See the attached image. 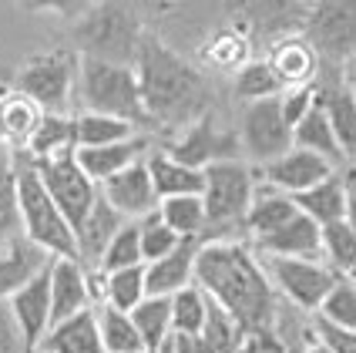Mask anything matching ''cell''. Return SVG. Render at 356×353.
I'll list each match as a JSON object with an SVG mask.
<instances>
[{"label": "cell", "instance_id": "obj_1", "mask_svg": "<svg viewBox=\"0 0 356 353\" xmlns=\"http://www.w3.org/2000/svg\"><path fill=\"white\" fill-rule=\"evenodd\" d=\"M195 286L236 316L245 334L276 327L279 293L249 242L232 235L205 239L195 259Z\"/></svg>", "mask_w": 356, "mask_h": 353}, {"label": "cell", "instance_id": "obj_2", "mask_svg": "<svg viewBox=\"0 0 356 353\" xmlns=\"http://www.w3.org/2000/svg\"><path fill=\"white\" fill-rule=\"evenodd\" d=\"M135 74H138L145 115L152 125L161 128H185L195 118L209 111V84L198 74L195 64L172 51L159 34L145 31L135 54Z\"/></svg>", "mask_w": 356, "mask_h": 353}, {"label": "cell", "instance_id": "obj_3", "mask_svg": "<svg viewBox=\"0 0 356 353\" xmlns=\"http://www.w3.org/2000/svg\"><path fill=\"white\" fill-rule=\"evenodd\" d=\"M14 172H17V198H20V229L31 242H38L44 253L78 259V235L74 226L64 219L58 202L51 198L38 162L27 152H10Z\"/></svg>", "mask_w": 356, "mask_h": 353}, {"label": "cell", "instance_id": "obj_4", "mask_svg": "<svg viewBox=\"0 0 356 353\" xmlns=\"http://www.w3.org/2000/svg\"><path fill=\"white\" fill-rule=\"evenodd\" d=\"M141 34L145 27L138 14L124 0H98L81 17H74V31H71L81 58L118 61V64H135Z\"/></svg>", "mask_w": 356, "mask_h": 353}, {"label": "cell", "instance_id": "obj_5", "mask_svg": "<svg viewBox=\"0 0 356 353\" xmlns=\"http://www.w3.org/2000/svg\"><path fill=\"white\" fill-rule=\"evenodd\" d=\"M78 98L84 104V111L124 118L135 128L152 125L148 115H145V101H141L135 64L78 58Z\"/></svg>", "mask_w": 356, "mask_h": 353}, {"label": "cell", "instance_id": "obj_6", "mask_svg": "<svg viewBox=\"0 0 356 353\" xmlns=\"http://www.w3.org/2000/svg\"><path fill=\"white\" fill-rule=\"evenodd\" d=\"M202 205L209 219V239H229L232 229H242L259 175L242 158H222L202 168Z\"/></svg>", "mask_w": 356, "mask_h": 353}, {"label": "cell", "instance_id": "obj_7", "mask_svg": "<svg viewBox=\"0 0 356 353\" xmlns=\"http://www.w3.org/2000/svg\"><path fill=\"white\" fill-rule=\"evenodd\" d=\"M259 256V253H256ZM266 276L273 279L276 293H282L299 313H316L323 296L333 290L339 273L323 259H299V256H259Z\"/></svg>", "mask_w": 356, "mask_h": 353}, {"label": "cell", "instance_id": "obj_8", "mask_svg": "<svg viewBox=\"0 0 356 353\" xmlns=\"http://www.w3.org/2000/svg\"><path fill=\"white\" fill-rule=\"evenodd\" d=\"M14 88L34 98L44 111H67L78 91V58L71 51H47L17 71Z\"/></svg>", "mask_w": 356, "mask_h": 353}, {"label": "cell", "instance_id": "obj_9", "mask_svg": "<svg viewBox=\"0 0 356 353\" xmlns=\"http://www.w3.org/2000/svg\"><path fill=\"white\" fill-rule=\"evenodd\" d=\"M302 27L323 61L346 64L356 58V0H313Z\"/></svg>", "mask_w": 356, "mask_h": 353}, {"label": "cell", "instance_id": "obj_10", "mask_svg": "<svg viewBox=\"0 0 356 353\" xmlns=\"http://www.w3.org/2000/svg\"><path fill=\"white\" fill-rule=\"evenodd\" d=\"M238 145H242V155L252 158L256 165H266L286 148H293V128L282 115L279 95L245 104L238 121Z\"/></svg>", "mask_w": 356, "mask_h": 353}, {"label": "cell", "instance_id": "obj_11", "mask_svg": "<svg viewBox=\"0 0 356 353\" xmlns=\"http://www.w3.org/2000/svg\"><path fill=\"white\" fill-rule=\"evenodd\" d=\"M34 162H38V172L44 178L51 198L58 202L64 219L78 229L81 219L88 216V209L98 198V182H91V178L84 175V168L78 165L74 152H60V155H51V158H34Z\"/></svg>", "mask_w": 356, "mask_h": 353}, {"label": "cell", "instance_id": "obj_12", "mask_svg": "<svg viewBox=\"0 0 356 353\" xmlns=\"http://www.w3.org/2000/svg\"><path fill=\"white\" fill-rule=\"evenodd\" d=\"M165 152L178 162H185V165L205 168V165L222 162V158H242V145H238V135L222 132V128H216L212 118L202 115L192 125L178 128V138L165 145Z\"/></svg>", "mask_w": 356, "mask_h": 353}, {"label": "cell", "instance_id": "obj_13", "mask_svg": "<svg viewBox=\"0 0 356 353\" xmlns=\"http://www.w3.org/2000/svg\"><path fill=\"white\" fill-rule=\"evenodd\" d=\"M7 306L24 340V353H38L44 334L51 330V290H47V266L31 276L20 290L7 296Z\"/></svg>", "mask_w": 356, "mask_h": 353}, {"label": "cell", "instance_id": "obj_14", "mask_svg": "<svg viewBox=\"0 0 356 353\" xmlns=\"http://www.w3.org/2000/svg\"><path fill=\"white\" fill-rule=\"evenodd\" d=\"M47 290H51V323L95 306L91 276H88V266L81 259L54 256L47 262Z\"/></svg>", "mask_w": 356, "mask_h": 353}, {"label": "cell", "instance_id": "obj_15", "mask_svg": "<svg viewBox=\"0 0 356 353\" xmlns=\"http://www.w3.org/2000/svg\"><path fill=\"white\" fill-rule=\"evenodd\" d=\"M339 172L333 162H326L323 155L316 152H306V148H286L282 155H276L273 162H266V165H259V178L262 182H269V185H276L282 192H289V196H296V192H306L309 185H316L323 182L326 175H333Z\"/></svg>", "mask_w": 356, "mask_h": 353}, {"label": "cell", "instance_id": "obj_16", "mask_svg": "<svg viewBox=\"0 0 356 353\" xmlns=\"http://www.w3.org/2000/svg\"><path fill=\"white\" fill-rule=\"evenodd\" d=\"M259 256H299V259H323V226L313 222L302 209H296L286 222L266 235L249 239Z\"/></svg>", "mask_w": 356, "mask_h": 353}, {"label": "cell", "instance_id": "obj_17", "mask_svg": "<svg viewBox=\"0 0 356 353\" xmlns=\"http://www.w3.org/2000/svg\"><path fill=\"white\" fill-rule=\"evenodd\" d=\"M269 68L276 71L282 91L286 88H299V84H316L319 71H323V58L313 47V40L299 31H289V34H279L269 47Z\"/></svg>", "mask_w": 356, "mask_h": 353}, {"label": "cell", "instance_id": "obj_18", "mask_svg": "<svg viewBox=\"0 0 356 353\" xmlns=\"http://www.w3.org/2000/svg\"><path fill=\"white\" fill-rule=\"evenodd\" d=\"M98 192L108 198L124 219H141L145 212L159 209V196H155V185H152L145 158L124 165V168L115 172L111 178H104L98 185Z\"/></svg>", "mask_w": 356, "mask_h": 353}, {"label": "cell", "instance_id": "obj_19", "mask_svg": "<svg viewBox=\"0 0 356 353\" xmlns=\"http://www.w3.org/2000/svg\"><path fill=\"white\" fill-rule=\"evenodd\" d=\"M313 0H232V10L238 17V27L249 34L256 31L262 38H279L282 31H293L306 20Z\"/></svg>", "mask_w": 356, "mask_h": 353}, {"label": "cell", "instance_id": "obj_20", "mask_svg": "<svg viewBox=\"0 0 356 353\" xmlns=\"http://www.w3.org/2000/svg\"><path fill=\"white\" fill-rule=\"evenodd\" d=\"M205 235H188L181 239L172 253L159 256L152 262H145V283H148V293L159 296H172L178 293L181 286L195 283V259L198 249H202Z\"/></svg>", "mask_w": 356, "mask_h": 353}, {"label": "cell", "instance_id": "obj_21", "mask_svg": "<svg viewBox=\"0 0 356 353\" xmlns=\"http://www.w3.org/2000/svg\"><path fill=\"white\" fill-rule=\"evenodd\" d=\"M148 148H152V138L145 135V132H135L131 138L108 141V145H81V148H74V158H78V165L84 168V175L101 185L104 178L121 172L124 165L145 158Z\"/></svg>", "mask_w": 356, "mask_h": 353}, {"label": "cell", "instance_id": "obj_22", "mask_svg": "<svg viewBox=\"0 0 356 353\" xmlns=\"http://www.w3.org/2000/svg\"><path fill=\"white\" fill-rule=\"evenodd\" d=\"M44 108L17 88H0V138L10 152H27Z\"/></svg>", "mask_w": 356, "mask_h": 353}, {"label": "cell", "instance_id": "obj_23", "mask_svg": "<svg viewBox=\"0 0 356 353\" xmlns=\"http://www.w3.org/2000/svg\"><path fill=\"white\" fill-rule=\"evenodd\" d=\"M54 256L44 253L38 242H31L27 235L20 233L14 239H3L0 242V299L20 290L31 276H38Z\"/></svg>", "mask_w": 356, "mask_h": 353}, {"label": "cell", "instance_id": "obj_24", "mask_svg": "<svg viewBox=\"0 0 356 353\" xmlns=\"http://www.w3.org/2000/svg\"><path fill=\"white\" fill-rule=\"evenodd\" d=\"M38 353H104L101 350L95 306H91V310H81V313H74V316H64L58 323H51V330L44 334Z\"/></svg>", "mask_w": 356, "mask_h": 353}, {"label": "cell", "instance_id": "obj_25", "mask_svg": "<svg viewBox=\"0 0 356 353\" xmlns=\"http://www.w3.org/2000/svg\"><path fill=\"white\" fill-rule=\"evenodd\" d=\"M145 165H148V175H152V185H155V196L168 198V196H202V185H205V175L195 165H185L172 158L165 148H148L145 155Z\"/></svg>", "mask_w": 356, "mask_h": 353}, {"label": "cell", "instance_id": "obj_26", "mask_svg": "<svg viewBox=\"0 0 356 353\" xmlns=\"http://www.w3.org/2000/svg\"><path fill=\"white\" fill-rule=\"evenodd\" d=\"M124 222H128V219L121 216L118 209L98 192L95 205L88 209V216L81 219V226L74 229V235H78V259L81 262H84V266H95V262L101 259V253H104V246L115 239V233H118Z\"/></svg>", "mask_w": 356, "mask_h": 353}, {"label": "cell", "instance_id": "obj_27", "mask_svg": "<svg viewBox=\"0 0 356 353\" xmlns=\"http://www.w3.org/2000/svg\"><path fill=\"white\" fill-rule=\"evenodd\" d=\"M316 91L343 158L356 162V98L350 91V84H319L316 81Z\"/></svg>", "mask_w": 356, "mask_h": 353}, {"label": "cell", "instance_id": "obj_28", "mask_svg": "<svg viewBox=\"0 0 356 353\" xmlns=\"http://www.w3.org/2000/svg\"><path fill=\"white\" fill-rule=\"evenodd\" d=\"M296 198L289 196V192H282L276 185H269V182H256V192H252V202H249V212L242 219V229L249 233V239H256V235H266L269 229H276L279 222H286V219L296 212Z\"/></svg>", "mask_w": 356, "mask_h": 353}, {"label": "cell", "instance_id": "obj_29", "mask_svg": "<svg viewBox=\"0 0 356 353\" xmlns=\"http://www.w3.org/2000/svg\"><path fill=\"white\" fill-rule=\"evenodd\" d=\"M293 145L306 148V152H316V155H323L326 162H333L337 168L350 165V162L343 158V152H339L337 135H333V128H330V118H326L323 104H319V91H316V104L293 125Z\"/></svg>", "mask_w": 356, "mask_h": 353}, {"label": "cell", "instance_id": "obj_30", "mask_svg": "<svg viewBox=\"0 0 356 353\" xmlns=\"http://www.w3.org/2000/svg\"><path fill=\"white\" fill-rule=\"evenodd\" d=\"M296 205L306 212V216L319 222V226H326V222H337V219L346 216V185H343V175L333 172V175H326L323 182L316 185H309L306 192H296Z\"/></svg>", "mask_w": 356, "mask_h": 353}, {"label": "cell", "instance_id": "obj_31", "mask_svg": "<svg viewBox=\"0 0 356 353\" xmlns=\"http://www.w3.org/2000/svg\"><path fill=\"white\" fill-rule=\"evenodd\" d=\"M131 323L138 327V336L145 343V353H155L172 336V299L159 293H148L131 310Z\"/></svg>", "mask_w": 356, "mask_h": 353}, {"label": "cell", "instance_id": "obj_32", "mask_svg": "<svg viewBox=\"0 0 356 353\" xmlns=\"http://www.w3.org/2000/svg\"><path fill=\"white\" fill-rule=\"evenodd\" d=\"M95 316H98L101 350L104 353H145V343L138 336V327L131 323V313L115 310L108 303H98Z\"/></svg>", "mask_w": 356, "mask_h": 353}, {"label": "cell", "instance_id": "obj_33", "mask_svg": "<svg viewBox=\"0 0 356 353\" xmlns=\"http://www.w3.org/2000/svg\"><path fill=\"white\" fill-rule=\"evenodd\" d=\"M60 152H74V115L71 111H44L38 132L27 145V155L51 158Z\"/></svg>", "mask_w": 356, "mask_h": 353}, {"label": "cell", "instance_id": "obj_34", "mask_svg": "<svg viewBox=\"0 0 356 353\" xmlns=\"http://www.w3.org/2000/svg\"><path fill=\"white\" fill-rule=\"evenodd\" d=\"M145 296H148L145 262L141 266H128V269H115V273H101V303L131 313Z\"/></svg>", "mask_w": 356, "mask_h": 353}, {"label": "cell", "instance_id": "obj_35", "mask_svg": "<svg viewBox=\"0 0 356 353\" xmlns=\"http://www.w3.org/2000/svg\"><path fill=\"white\" fill-rule=\"evenodd\" d=\"M138 132L131 121L115 115H101V111H81L74 115V148L81 145H108V141H121Z\"/></svg>", "mask_w": 356, "mask_h": 353}, {"label": "cell", "instance_id": "obj_36", "mask_svg": "<svg viewBox=\"0 0 356 353\" xmlns=\"http://www.w3.org/2000/svg\"><path fill=\"white\" fill-rule=\"evenodd\" d=\"M159 212L181 239H188V235L209 239V219H205L202 196H168L159 202Z\"/></svg>", "mask_w": 356, "mask_h": 353}, {"label": "cell", "instance_id": "obj_37", "mask_svg": "<svg viewBox=\"0 0 356 353\" xmlns=\"http://www.w3.org/2000/svg\"><path fill=\"white\" fill-rule=\"evenodd\" d=\"M249 47H252V34L245 27H229L218 31L205 44V61L216 64L218 71H238L249 61Z\"/></svg>", "mask_w": 356, "mask_h": 353}, {"label": "cell", "instance_id": "obj_38", "mask_svg": "<svg viewBox=\"0 0 356 353\" xmlns=\"http://www.w3.org/2000/svg\"><path fill=\"white\" fill-rule=\"evenodd\" d=\"M168 299H172V334H188V336L202 334L205 316H209V296L202 293V286L188 283Z\"/></svg>", "mask_w": 356, "mask_h": 353}, {"label": "cell", "instance_id": "obj_39", "mask_svg": "<svg viewBox=\"0 0 356 353\" xmlns=\"http://www.w3.org/2000/svg\"><path fill=\"white\" fill-rule=\"evenodd\" d=\"M141 262H145V256H141L138 222L128 219L118 233H115V239L104 246L101 259L91 266V269H98V273H115V269H128V266H141Z\"/></svg>", "mask_w": 356, "mask_h": 353}, {"label": "cell", "instance_id": "obj_40", "mask_svg": "<svg viewBox=\"0 0 356 353\" xmlns=\"http://www.w3.org/2000/svg\"><path fill=\"white\" fill-rule=\"evenodd\" d=\"M242 327L229 310H222L216 299H209V316H205V327H202V343L205 353H236L242 343Z\"/></svg>", "mask_w": 356, "mask_h": 353}, {"label": "cell", "instance_id": "obj_41", "mask_svg": "<svg viewBox=\"0 0 356 353\" xmlns=\"http://www.w3.org/2000/svg\"><path fill=\"white\" fill-rule=\"evenodd\" d=\"M282 95V84H279L276 71L269 68V61H245L236 71V98L238 101H262V98H276Z\"/></svg>", "mask_w": 356, "mask_h": 353}, {"label": "cell", "instance_id": "obj_42", "mask_svg": "<svg viewBox=\"0 0 356 353\" xmlns=\"http://www.w3.org/2000/svg\"><path fill=\"white\" fill-rule=\"evenodd\" d=\"M138 222V239H141V256H145V262H152V259H159V256L172 253L178 242H181V235L161 219L159 209H152V212H145Z\"/></svg>", "mask_w": 356, "mask_h": 353}, {"label": "cell", "instance_id": "obj_43", "mask_svg": "<svg viewBox=\"0 0 356 353\" xmlns=\"http://www.w3.org/2000/svg\"><path fill=\"white\" fill-rule=\"evenodd\" d=\"M20 198H17V172L10 155L0 158V242L20 235Z\"/></svg>", "mask_w": 356, "mask_h": 353}, {"label": "cell", "instance_id": "obj_44", "mask_svg": "<svg viewBox=\"0 0 356 353\" xmlns=\"http://www.w3.org/2000/svg\"><path fill=\"white\" fill-rule=\"evenodd\" d=\"M316 313L323 316V320H330V323H337V327L356 330V283L353 279L339 276L337 283H333V290L323 296Z\"/></svg>", "mask_w": 356, "mask_h": 353}, {"label": "cell", "instance_id": "obj_45", "mask_svg": "<svg viewBox=\"0 0 356 353\" xmlns=\"http://www.w3.org/2000/svg\"><path fill=\"white\" fill-rule=\"evenodd\" d=\"M309 334L316 336L319 343H326L333 353H356V330L337 327V323L323 320L319 313H316V320H313V327H309Z\"/></svg>", "mask_w": 356, "mask_h": 353}, {"label": "cell", "instance_id": "obj_46", "mask_svg": "<svg viewBox=\"0 0 356 353\" xmlns=\"http://www.w3.org/2000/svg\"><path fill=\"white\" fill-rule=\"evenodd\" d=\"M279 104H282V115L289 121V128L296 125L299 118L306 115L313 104H316V84H299V88H286L279 95Z\"/></svg>", "mask_w": 356, "mask_h": 353}, {"label": "cell", "instance_id": "obj_47", "mask_svg": "<svg viewBox=\"0 0 356 353\" xmlns=\"http://www.w3.org/2000/svg\"><path fill=\"white\" fill-rule=\"evenodd\" d=\"M17 7L31 14H60V17H81L88 7H95L98 0H14Z\"/></svg>", "mask_w": 356, "mask_h": 353}, {"label": "cell", "instance_id": "obj_48", "mask_svg": "<svg viewBox=\"0 0 356 353\" xmlns=\"http://www.w3.org/2000/svg\"><path fill=\"white\" fill-rule=\"evenodd\" d=\"M236 353H293V350L273 330H252V334H242V343H238Z\"/></svg>", "mask_w": 356, "mask_h": 353}, {"label": "cell", "instance_id": "obj_49", "mask_svg": "<svg viewBox=\"0 0 356 353\" xmlns=\"http://www.w3.org/2000/svg\"><path fill=\"white\" fill-rule=\"evenodd\" d=\"M0 353H24V340H20V330L14 323L7 299H0Z\"/></svg>", "mask_w": 356, "mask_h": 353}, {"label": "cell", "instance_id": "obj_50", "mask_svg": "<svg viewBox=\"0 0 356 353\" xmlns=\"http://www.w3.org/2000/svg\"><path fill=\"white\" fill-rule=\"evenodd\" d=\"M168 347H172V353H205L202 336H188V334H172Z\"/></svg>", "mask_w": 356, "mask_h": 353}, {"label": "cell", "instance_id": "obj_51", "mask_svg": "<svg viewBox=\"0 0 356 353\" xmlns=\"http://www.w3.org/2000/svg\"><path fill=\"white\" fill-rule=\"evenodd\" d=\"M343 185H346V192H356V162H350V165H343Z\"/></svg>", "mask_w": 356, "mask_h": 353}, {"label": "cell", "instance_id": "obj_52", "mask_svg": "<svg viewBox=\"0 0 356 353\" xmlns=\"http://www.w3.org/2000/svg\"><path fill=\"white\" fill-rule=\"evenodd\" d=\"M343 219H346V226L356 233V192H350V198H346V216Z\"/></svg>", "mask_w": 356, "mask_h": 353}, {"label": "cell", "instance_id": "obj_53", "mask_svg": "<svg viewBox=\"0 0 356 353\" xmlns=\"http://www.w3.org/2000/svg\"><path fill=\"white\" fill-rule=\"evenodd\" d=\"M302 353H333V350H330L326 343H319L316 336L309 334V336H306V347H302Z\"/></svg>", "mask_w": 356, "mask_h": 353}, {"label": "cell", "instance_id": "obj_54", "mask_svg": "<svg viewBox=\"0 0 356 353\" xmlns=\"http://www.w3.org/2000/svg\"><path fill=\"white\" fill-rule=\"evenodd\" d=\"M168 340H172V336H168ZM155 353H172V347L165 343V347H159V350H155Z\"/></svg>", "mask_w": 356, "mask_h": 353}, {"label": "cell", "instance_id": "obj_55", "mask_svg": "<svg viewBox=\"0 0 356 353\" xmlns=\"http://www.w3.org/2000/svg\"><path fill=\"white\" fill-rule=\"evenodd\" d=\"M350 91H353V98H356V74H353V81H350Z\"/></svg>", "mask_w": 356, "mask_h": 353}, {"label": "cell", "instance_id": "obj_56", "mask_svg": "<svg viewBox=\"0 0 356 353\" xmlns=\"http://www.w3.org/2000/svg\"><path fill=\"white\" fill-rule=\"evenodd\" d=\"M0 145H3V138H0Z\"/></svg>", "mask_w": 356, "mask_h": 353}]
</instances>
